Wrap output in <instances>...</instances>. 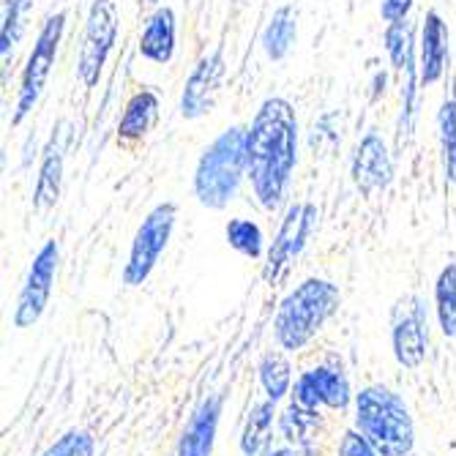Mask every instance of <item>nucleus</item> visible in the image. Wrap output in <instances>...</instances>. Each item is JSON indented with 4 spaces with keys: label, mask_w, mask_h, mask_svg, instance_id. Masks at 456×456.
Returning <instances> with one entry per match:
<instances>
[{
    "label": "nucleus",
    "mask_w": 456,
    "mask_h": 456,
    "mask_svg": "<svg viewBox=\"0 0 456 456\" xmlns=\"http://www.w3.org/2000/svg\"><path fill=\"white\" fill-rule=\"evenodd\" d=\"M276 429H279V404L263 396L246 412V421L238 437L240 456H265L273 448Z\"/></svg>",
    "instance_id": "obj_18"
},
{
    "label": "nucleus",
    "mask_w": 456,
    "mask_h": 456,
    "mask_svg": "<svg viewBox=\"0 0 456 456\" xmlns=\"http://www.w3.org/2000/svg\"><path fill=\"white\" fill-rule=\"evenodd\" d=\"M222 410H224V396L211 394L205 396L194 412L189 416L181 437L175 456H211L216 437H219V424H222Z\"/></svg>",
    "instance_id": "obj_15"
},
{
    "label": "nucleus",
    "mask_w": 456,
    "mask_h": 456,
    "mask_svg": "<svg viewBox=\"0 0 456 456\" xmlns=\"http://www.w3.org/2000/svg\"><path fill=\"white\" fill-rule=\"evenodd\" d=\"M257 378H260V388L265 394V399L271 402H284L289 394H293V363H289V353H284L281 347L276 350H265L260 363H257Z\"/></svg>",
    "instance_id": "obj_21"
},
{
    "label": "nucleus",
    "mask_w": 456,
    "mask_h": 456,
    "mask_svg": "<svg viewBox=\"0 0 456 456\" xmlns=\"http://www.w3.org/2000/svg\"><path fill=\"white\" fill-rule=\"evenodd\" d=\"M96 437L88 429H66L55 443H50L38 456H94Z\"/></svg>",
    "instance_id": "obj_28"
},
{
    "label": "nucleus",
    "mask_w": 456,
    "mask_h": 456,
    "mask_svg": "<svg viewBox=\"0 0 456 456\" xmlns=\"http://www.w3.org/2000/svg\"><path fill=\"white\" fill-rule=\"evenodd\" d=\"M248 183L268 214L281 211L298 167V115L287 99H265L246 129Z\"/></svg>",
    "instance_id": "obj_1"
},
{
    "label": "nucleus",
    "mask_w": 456,
    "mask_h": 456,
    "mask_svg": "<svg viewBox=\"0 0 456 456\" xmlns=\"http://www.w3.org/2000/svg\"><path fill=\"white\" fill-rule=\"evenodd\" d=\"M33 4H36V0H6L4 25H0V58H4V66H9V61L14 58L17 45H20L25 30H28Z\"/></svg>",
    "instance_id": "obj_25"
},
{
    "label": "nucleus",
    "mask_w": 456,
    "mask_h": 456,
    "mask_svg": "<svg viewBox=\"0 0 456 456\" xmlns=\"http://www.w3.org/2000/svg\"><path fill=\"white\" fill-rule=\"evenodd\" d=\"M448 66V25L437 12H427L419 41V79L421 86H435Z\"/></svg>",
    "instance_id": "obj_17"
},
{
    "label": "nucleus",
    "mask_w": 456,
    "mask_h": 456,
    "mask_svg": "<svg viewBox=\"0 0 456 456\" xmlns=\"http://www.w3.org/2000/svg\"><path fill=\"white\" fill-rule=\"evenodd\" d=\"M224 240L230 248H235V252L243 255L246 260H265V255H268L265 232L255 219H246V216L230 219L224 227Z\"/></svg>",
    "instance_id": "obj_24"
},
{
    "label": "nucleus",
    "mask_w": 456,
    "mask_h": 456,
    "mask_svg": "<svg viewBox=\"0 0 456 456\" xmlns=\"http://www.w3.org/2000/svg\"><path fill=\"white\" fill-rule=\"evenodd\" d=\"M161 102L153 91L142 88L132 94V99L123 107V115L118 120V140L120 142H140L151 134V129L159 120Z\"/></svg>",
    "instance_id": "obj_19"
},
{
    "label": "nucleus",
    "mask_w": 456,
    "mask_h": 456,
    "mask_svg": "<svg viewBox=\"0 0 456 456\" xmlns=\"http://www.w3.org/2000/svg\"><path fill=\"white\" fill-rule=\"evenodd\" d=\"M248 178V156H246V129H224L197 159L194 167V197L202 208L224 211L238 197L243 181Z\"/></svg>",
    "instance_id": "obj_4"
},
{
    "label": "nucleus",
    "mask_w": 456,
    "mask_h": 456,
    "mask_svg": "<svg viewBox=\"0 0 456 456\" xmlns=\"http://www.w3.org/2000/svg\"><path fill=\"white\" fill-rule=\"evenodd\" d=\"M74 126L69 120H58L50 142L41 151V164H38V178L33 189V208L36 211H50L55 208V202L61 200L63 189V173H66V153L71 148Z\"/></svg>",
    "instance_id": "obj_12"
},
{
    "label": "nucleus",
    "mask_w": 456,
    "mask_h": 456,
    "mask_svg": "<svg viewBox=\"0 0 456 456\" xmlns=\"http://www.w3.org/2000/svg\"><path fill=\"white\" fill-rule=\"evenodd\" d=\"M353 427L380 456H410L416 448V421L407 402L388 386L371 383L355 394Z\"/></svg>",
    "instance_id": "obj_3"
},
{
    "label": "nucleus",
    "mask_w": 456,
    "mask_h": 456,
    "mask_svg": "<svg viewBox=\"0 0 456 456\" xmlns=\"http://www.w3.org/2000/svg\"><path fill=\"white\" fill-rule=\"evenodd\" d=\"M148 4H153V6H159V4H161V0H148Z\"/></svg>",
    "instance_id": "obj_33"
},
{
    "label": "nucleus",
    "mask_w": 456,
    "mask_h": 456,
    "mask_svg": "<svg viewBox=\"0 0 456 456\" xmlns=\"http://www.w3.org/2000/svg\"><path fill=\"white\" fill-rule=\"evenodd\" d=\"M391 353L402 369H419L429 353V314L419 296H404L391 320Z\"/></svg>",
    "instance_id": "obj_11"
},
{
    "label": "nucleus",
    "mask_w": 456,
    "mask_h": 456,
    "mask_svg": "<svg viewBox=\"0 0 456 456\" xmlns=\"http://www.w3.org/2000/svg\"><path fill=\"white\" fill-rule=\"evenodd\" d=\"M265 456H298V448H293V445H276V448H271Z\"/></svg>",
    "instance_id": "obj_32"
},
{
    "label": "nucleus",
    "mask_w": 456,
    "mask_h": 456,
    "mask_svg": "<svg viewBox=\"0 0 456 456\" xmlns=\"http://www.w3.org/2000/svg\"><path fill=\"white\" fill-rule=\"evenodd\" d=\"M289 402L304 407V410H312V412H320V410L345 412L353 407L355 394L350 388L347 375L339 366L317 363L312 369H304L296 378Z\"/></svg>",
    "instance_id": "obj_10"
},
{
    "label": "nucleus",
    "mask_w": 456,
    "mask_h": 456,
    "mask_svg": "<svg viewBox=\"0 0 456 456\" xmlns=\"http://www.w3.org/2000/svg\"><path fill=\"white\" fill-rule=\"evenodd\" d=\"M317 421H320V412H312V410H304L298 404L289 402L287 410L279 416V432L284 437L287 445L293 448H306L317 432Z\"/></svg>",
    "instance_id": "obj_26"
},
{
    "label": "nucleus",
    "mask_w": 456,
    "mask_h": 456,
    "mask_svg": "<svg viewBox=\"0 0 456 456\" xmlns=\"http://www.w3.org/2000/svg\"><path fill=\"white\" fill-rule=\"evenodd\" d=\"M383 45L388 53L391 66L404 74L410 69H419V55H416V28H412L410 20L404 22H391L383 33Z\"/></svg>",
    "instance_id": "obj_22"
},
{
    "label": "nucleus",
    "mask_w": 456,
    "mask_h": 456,
    "mask_svg": "<svg viewBox=\"0 0 456 456\" xmlns=\"http://www.w3.org/2000/svg\"><path fill=\"white\" fill-rule=\"evenodd\" d=\"M58 263H61V246L58 240H47L38 248L30 271L20 287V296L14 304V314L12 322L20 330L33 328L41 317H45L50 298H53V284H55V273H58Z\"/></svg>",
    "instance_id": "obj_9"
},
{
    "label": "nucleus",
    "mask_w": 456,
    "mask_h": 456,
    "mask_svg": "<svg viewBox=\"0 0 456 456\" xmlns=\"http://www.w3.org/2000/svg\"><path fill=\"white\" fill-rule=\"evenodd\" d=\"M339 304H342V293L330 279L309 276L298 281L279 301L273 317L276 347H281L289 355L306 350L325 328V322L339 312Z\"/></svg>",
    "instance_id": "obj_2"
},
{
    "label": "nucleus",
    "mask_w": 456,
    "mask_h": 456,
    "mask_svg": "<svg viewBox=\"0 0 456 456\" xmlns=\"http://www.w3.org/2000/svg\"><path fill=\"white\" fill-rule=\"evenodd\" d=\"M386 86H388V74L386 71H378L375 74V88H371V99H380L386 94Z\"/></svg>",
    "instance_id": "obj_31"
},
{
    "label": "nucleus",
    "mask_w": 456,
    "mask_h": 456,
    "mask_svg": "<svg viewBox=\"0 0 456 456\" xmlns=\"http://www.w3.org/2000/svg\"><path fill=\"white\" fill-rule=\"evenodd\" d=\"M412 6H416V0H383L380 6V17L386 25L391 22H404L412 12Z\"/></svg>",
    "instance_id": "obj_30"
},
{
    "label": "nucleus",
    "mask_w": 456,
    "mask_h": 456,
    "mask_svg": "<svg viewBox=\"0 0 456 456\" xmlns=\"http://www.w3.org/2000/svg\"><path fill=\"white\" fill-rule=\"evenodd\" d=\"M63 30H66V14H50L47 22L41 25L36 45L28 55V63L22 69V79H20V91H17V102H14V115H12V126H20V123L33 112V107L38 104L41 94L47 88V79L53 74L61 41H63Z\"/></svg>",
    "instance_id": "obj_6"
},
{
    "label": "nucleus",
    "mask_w": 456,
    "mask_h": 456,
    "mask_svg": "<svg viewBox=\"0 0 456 456\" xmlns=\"http://www.w3.org/2000/svg\"><path fill=\"white\" fill-rule=\"evenodd\" d=\"M394 156L388 142L378 132H366L353 153L350 175L363 197L386 191L394 183Z\"/></svg>",
    "instance_id": "obj_14"
},
{
    "label": "nucleus",
    "mask_w": 456,
    "mask_h": 456,
    "mask_svg": "<svg viewBox=\"0 0 456 456\" xmlns=\"http://www.w3.org/2000/svg\"><path fill=\"white\" fill-rule=\"evenodd\" d=\"M435 317L445 339H456V263L440 268L435 279Z\"/></svg>",
    "instance_id": "obj_23"
},
{
    "label": "nucleus",
    "mask_w": 456,
    "mask_h": 456,
    "mask_svg": "<svg viewBox=\"0 0 456 456\" xmlns=\"http://www.w3.org/2000/svg\"><path fill=\"white\" fill-rule=\"evenodd\" d=\"M263 53L268 61L273 63H281L289 53H293L296 41H298V14L293 6H279L265 30H263Z\"/></svg>",
    "instance_id": "obj_20"
},
{
    "label": "nucleus",
    "mask_w": 456,
    "mask_h": 456,
    "mask_svg": "<svg viewBox=\"0 0 456 456\" xmlns=\"http://www.w3.org/2000/svg\"><path fill=\"white\" fill-rule=\"evenodd\" d=\"M437 132H440V159H443L445 183L456 186V96L440 104Z\"/></svg>",
    "instance_id": "obj_27"
},
{
    "label": "nucleus",
    "mask_w": 456,
    "mask_h": 456,
    "mask_svg": "<svg viewBox=\"0 0 456 456\" xmlns=\"http://www.w3.org/2000/svg\"><path fill=\"white\" fill-rule=\"evenodd\" d=\"M320 222V211L312 202H289L281 216V224L268 246L265 265H263V279L265 284L276 287L293 268V263L301 257L309 238L314 235Z\"/></svg>",
    "instance_id": "obj_7"
},
{
    "label": "nucleus",
    "mask_w": 456,
    "mask_h": 456,
    "mask_svg": "<svg viewBox=\"0 0 456 456\" xmlns=\"http://www.w3.org/2000/svg\"><path fill=\"white\" fill-rule=\"evenodd\" d=\"M178 47V17L170 6H156V12L145 20L137 50L153 66H167L175 58Z\"/></svg>",
    "instance_id": "obj_16"
},
{
    "label": "nucleus",
    "mask_w": 456,
    "mask_h": 456,
    "mask_svg": "<svg viewBox=\"0 0 456 456\" xmlns=\"http://www.w3.org/2000/svg\"><path fill=\"white\" fill-rule=\"evenodd\" d=\"M224 74H227V63H224L222 50H214L197 61V66L186 77V86L181 94V115L186 120L205 118L216 107Z\"/></svg>",
    "instance_id": "obj_13"
},
{
    "label": "nucleus",
    "mask_w": 456,
    "mask_h": 456,
    "mask_svg": "<svg viewBox=\"0 0 456 456\" xmlns=\"http://www.w3.org/2000/svg\"><path fill=\"white\" fill-rule=\"evenodd\" d=\"M175 222H178V205L170 200L153 205V208L145 214V219L140 222V227L132 238L126 265H123V284L140 287L151 279L161 255L167 252Z\"/></svg>",
    "instance_id": "obj_5"
},
{
    "label": "nucleus",
    "mask_w": 456,
    "mask_h": 456,
    "mask_svg": "<svg viewBox=\"0 0 456 456\" xmlns=\"http://www.w3.org/2000/svg\"><path fill=\"white\" fill-rule=\"evenodd\" d=\"M337 456H380V451L371 445L355 427L345 429L342 437H339V448H337Z\"/></svg>",
    "instance_id": "obj_29"
},
{
    "label": "nucleus",
    "mask_w": 456,
    "mask_h": 456,
    "mask_svg": "<svg viewBox=\"0 0 456 456\" xmlns=\"http://www.w3.org/2000/svg\"><path fill=\"white\" fill-rule=\"evenodd\" d=\"M118 6L115 0H94L88 17H86V30H82V47H79V61H77V77L86 88H96L104 74V66L110 61V53L118 38Z\"/></svg>",
    "instance_id": "obj_8"
}]
</instances>
